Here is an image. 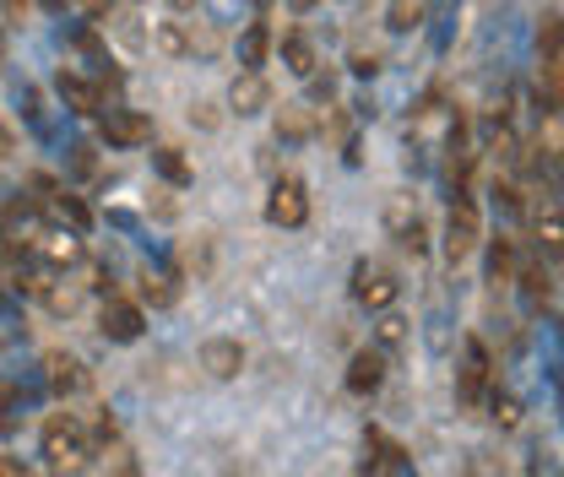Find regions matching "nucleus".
<instances>
[{"instance_id": "nucleus-24", "label": "nucleus", "mask_w": 564, "mask_h": 477, "mask_svg": "<svg viewBox=\"0 0 564 477\" xmlns=\"http://www.w3.org/2000/svg\"><path fill=\"white\" fill-rule=\"evenodd\" d=\"M408 337H413V332H408V321H402V315H391V310H380V321H375V342H380L386 353H397V347H408Z\"/></svg>"}, {"instance_id": "nucleus-1", "label": "nucleus", "mask_w": 564, "mask_h": 477, "mask_svg": "<svg viewBox=\"0 0 564 477\" xmlns=\"http://www.w3.org/2000/svg\"><path fill=\"white\" fill-rule=\"evenodd\" d=\"M87 456H93V434H87L76 418L55 412V418L44 423V462H50V473H82Z\"/></svg>"}, {"instance_id": "nucleus-18", "label": "nucleus", "mask_w": 564, "mask_h": 477, "mask_svg": "<svg viewBox=\"0 0 564 477\" xmlns=\"http://www.w3.org/2000/svg\"><path fill=\"white\" fill-rule=\"evenodd\" d=\"M234 55H239V66L245 71H261L267 66V55H272V28H267V22H245Z\"/></svg>"}, {"instance_id": "nucleus-31", "label": "nucleus", "mask_w": 564, "mask_h": 477, "mask_svg": "<svg viewBox=\"0 0 564 477\" xmlns=\"http://www.w3.org/2000/svg\"><path fill=\"white\" fill-rule=\"evenodd\" d=\"M352 71H358V76H375V71H380V55H375V50H352Z\"/></svg>"}, {"instance_id": "nucleus-25", "label": "nucleus", "mask_w": 564, "mask_h": 477, "mask_svg": "<svg viewBox=\"0 0 564 477\" xmlns=\"http://www.w3.org/2000/svg\"><path fill=\"white\" fill-rule=\"evenodd\" d=\"M423 17H429V6H423V0H391V17H386V28H391V33H413Z\"/></svg>"}, {"instance_id": "nucleus-35", "label": "nucleus", "mask_w": 564, "mask_h": 477, "mask_svg": "<svg viewBox=\"0 0 564 477\" xmlns=\"http://www.w3.org/2000/svg\"><path fill=\"white\" fill-rule=\"evenodd\" d=\"M6 152H11V131L0 126V158H6Z\"/></svg>"}, {"instance_id": "nucleus-4", "label": "nucleus", "mask_w": 564, "mask_h": 477, "mask_svg": "<svg viewBox=\"0 0 564 477\" xmlns=\"http://www.w3.org/2000/svg\"><path fill=\"white\" fill-rule=\"evenodd\" d=\"M397 293H402V282L386 272L380 261H358V267H352V299H358L369 315L391 310V304H397Z\"/></svg>"}, {"instance_id": "nucleus-11", "label": "nucleus", "mask_w": 564, "mask_h": 477, "mask_svg": "<svg viewBox=\"0 0 564 477\" xmlns=\"http://www.w3.org/2000/svg\"><path fill=\"white\" fill-rule=\"evenodd\" d=\"M386 386V347H358L348 364V391L352 397H375Z\"/></svg>"}, {"instance_id": "nucleus-27", "label": "nucleus", "mask_w": 564, "mask_h": 477, "mask_svg": "<svg viewBox=\"0 0 564 477\" xmlns=\"http://www.w3.org/2000/svg\"><path fill=\"white\" fill-rule=\"evenodd\" d=\"M39 299L50 304V315H76V310H82V288H76V282H70V288L66 282H50Z\"/></svg>"}, {"instance_id": "nucleus-32", "label": "nucleus", "mask_w": 564, "mask_h": 477, "mask_svg": "<svg viewBox=\"0 0 564 477\" xmlns=\"http://www.w3.org/2000/svg\"><path fill=\"white\" fill-rule=\"evenodd\" d=\"M207 6H212V17H223V22L239 17V0H207Z\"/></svg>"}, {"instance_id": "nucleus-9", "label": "nucleus", "mask_w": 564, "mask_h": 477, "mask_svg": "<svg viewBox=\"0 0 564 477\" xmlns=\"http://www.w3.org/2000/svg\"><path fill=\"white\" fill-rule=\"evenodd\" d=\"M98 137H104V147H147V141H152V126L141 120L137 109H109V115L98 120Z\"/></svg>"}, {"instance_id": "nucleus-34", "label": "nucleus", "mask_w": 564, "mask_h": 477, "mask_svg": "<svg viewBox=\"0 0 564 477\" xmlns=\"http://www.w3.org/2000/svg\"><path fill=\"white\" fill-rule=\"evenodd\" d=\"M0 477H22V462H11V456H0Z\"/></svg>"}, {"instance_id": "nucleus-12", "label": "nucleus", "mask_w": 564, "mask_h": 477, "mask_svg": "<svg viewBox=\"0 0 564 477\" xmlns=\"http://www.w3.org/2000/svg\"><path fill=\"white\" fill-rule=\"evenodd\" d=\"M272 137H278L282 152H299L304 141L315 137V115H310V104H282V109H278V126H272Z\"/></svg>"}, {"instance_id": "nucleus-33", "label": "nucleus", "mask_w": 564, "mask_h": 477, "mask_svg": "<svg viewBox=\"0 0 564 477\" xmlns=\"http://www.w3.org/2000/svg\"><path fill=\"white\" fill-rule=\"evenodd\" d=\"M0 6H6V17H11V22H22V17H28V6H33V0H0Z\"/></svg>"}, {"instance_id": "nucleus-19", "label": "nucleus", "mask_w": 564, "mask_h": 477, "mask_svg": "<svg viewBox=\"0 0 564 477\" xmlns=\"http://www.w3.org/2000/svg\"><path fill=\"white\" fill-rule=\"evenodd\" d=\"M516 267H521L516 239H510V234L489 239V282H494V288H499V282H516Z\"/></svg>"}, {"instance_id": "nucleus-29", "label": "nucleus", "mask_w": 564, "mask_h": 477, "mask_svg": "<svg viewBox=\"0 0 564 477\" xmlns=\"http://www.w3.org/2000/svg\"><path fill=\"white\" fill-rule=\"evenodd\" d=\"M484 408L494 412V423H499V429H516V423H521V402H516L510 391H489V402H484Z\"/></svg>"}, {"instance_id": "nucleus-30", "label": "nucleus", "mask_w": 564, "mask_h": 477, "mask_svg": "<svg viewBox=\"0 0 564 477\" xmlns=\"http://www.w3.org/2000/svg\"><path fill=\"white\" fill-rule=\"evenodd\" d=\"M141 299L163 310V304L174 299V277H163V272H147V277H141Z\"/></svg>"}, {"instance_id": "nucleus-16", "label": "nucleus", "mask_w": 564, "mask_h": 477, "mask_svg": "<svg viewBox=\"0 0 564 477\" xmlns=\"http://www.w3.org/2000/svg\"><path fill=\"white\" fill-rule=\"evenodd\" d=\"M516 288H521L527 315H538V310L549 304V261H543V256H538V261H521V267H516Z\"/></svg>"}, {"instance_id": "nucleus-22", "label": "nucleus", "mask_w": 564, "mask_h": 477, "mask_svg": "<svg viewBox=\"0 0 564 477\" xmlns=\"http://www.w3.org/2000/svg\"><path fill=\"white\" fill-rule=\"evenodd\" d=\"M44 206H50V217H55V223H66V228H76V234L93 223V212L76 202V196H66V191H50V196H44Z\"/></svg>"}, {"instance_id": "nucleus-7", "label": "nucleus", "mask_w": 564, "mask_h": 477, "mask_svg": "<svg viewBox=\"0 0 564 477\" xmlns=\"http://www.w3.org/2000/svg\"><path fill=\"white\" fill-rule=\"evenodd\" d=\"M228 109L239 115V120H250V115H267L272 109V87H267V76L261 71H245L228 82Z\"/></svg>"}, {"instance_id": "nucleus-28", "label": "nucleus", "mask_w": 564, "mask_h": 477, "mask_svg": "<svg viewBox=\"0 0 564 477\" xmlns=\"http://www.w3.org/2000/svg\"><path fill=\"white\" fill-rule=\"evenodd\" d=\"M50 11H61V17H82V22H98V17H109V0H44Z\"/></svg>"}, {"instance_id": "nucleus-6", "label": "nucleus", "mask_w": 564, "mask_h": 477, "mask_svg": "<svg viewBox=\"0 0 564 477\" xmlns=\"http://www.w3.org/2000/svg\"><path fill=\"white\" fill-rule=\"evenodd\" d=\"M364 473L408 477V473H413V456H408L397 440H386L380 429H369V434H364Z\"/></svg>"}, {"instance_id": "nucleus-17", "label": "nucleus", "mask_w": 564, "mask_h": 477, "mask_svg": "<svg viewBox=\"0 0 564 477\" xmlns=\"http://www.w3.org/2000/svg\"><path fill=\"white\" fill-rule=\"evenodd\" d=\"M55 93H61V104H66L70 115H104V93H98L93 82H82V76H70V71H61V82H55Z\"/></svg>"}, {"instance_id": "nucleus-14", "label": "nucleus", "mask_w": 564, "mask_h": 477, "mask_svg": "<svg viewBox=\"0 0 564 477\" xmlns=\"http://www.w3.org/2000/svg\"><path fill=\"white\" fill-rule=\"evenodd\" d=\"M202 369H207L212 380H234L239 369H245V347L234 337H212L202 342Z\"/></svg>"}, {"instance_id": "nucleus-10", "label": "nucleus", "mask_w": 564, "mask_h": 477, "mask_svg": "<svg viewBox=\"0 0 564 477\" xmlns=\"http://www.w3.org/2000/svg\"><path fill=\"white\" fill-rule=\"evenodd\" d=\"M141 304H131V299H104V310H98V332L109 342H137L141 337Z\"/></svg>"}, {"instance_id": "nucleus-37", "label": "nucleus", "mask_w": 564, "mask_h": 477, "mask_svg": "<svg viewBox=\"0 0 564 477\" xmlns=\"http://www.w3.org/2000/svg\"><path fill=\"white\" fill-rule=\"evenodd\" d=\"M0 61H6V33H0Z\"/></svg>"}, {"instance_id": "nucleus-20", "label": "nucleus", "mask_w": 564, "mask_h": 477, "mask_svg": "<svg viewBox=\"0 0 564 477\" xmlns=\"http://www.w3.org/2000/svg\"><path fill=\"white\" fill-rule=\"evenodd\" d=\"M278 50H282V66L293 71V76H304V82L315 76V44H310L304 33H282Z\"/></svg>"}, {"instance_id": "nucleus-15", "label": "nucleus", "mask_w": 564, "mask_h": 477, "mask_svg": "<svg viewBox=\"0 0 564 477\" xmlns=\"http://www.w3.org/2000/svg\"><path fill=\"white\" fill-rule=\"evenodd\" d=\"M33 245H39L44 267H55V272H61V267H82V261H87V245H82V234H76V228H70V234H39Z\"/></svg>"}, {"instance_id": "nucleus-3", "label": "nucleus", "mask_w": 564, "mask_h": 477, "mask_svg": "<svg viewBox=\"0 0 564 477\" xmlns=\"http://www.w3.org/2000/svg\"><path fill=\"white\" fill-rule=\"evenodd\" d=\"M478 245H484V217H478V206L467 202V196H456L451 212H445V261L462 267Z\"/></svg>"}, {"instance_id": "nucleus-23", "label": "nucleus", "mask_w": 564, "mask_h": 477, "mask_svg": "<svg viewBox=\"0 0 564 477\" xmlns=\"http://www.w3.org/2000/svg\"><path fill=\"white\" fill-rule=\"evenodd\" d=\"M538 55H543V61H564V17L560 11H543V22H538Z\"/></svg>"}, {"instance_id": "nucleus-26", "label": "nucleus", "mask_w": 564, "mask_h": 477, "mask_svg": "<svg viewBox=\"0 0 564 477\" xmlns=\"http://www.w3.org/2000/svg\"><path fill=\"white\" fill-rule=\"evenodd\" d=\"M152 169H158L169 185H191V163H185L174 147H158V152H152Z\"/></svg>"}, {"instance_id": "nucleus-38", "label": "nucleus", "mask_w": 564, "mask_h": 477, "mask_svg": "<svg viewBox=\"0 0 564 477\" xmlns=\"http://www.w3.org/2000/svg\"><path fill=\"white\" fill-rule=\"evenodd\" d=\"M256 6H267V0H256Z\"/></svg>"}, {"instance_id": "nucleus-36", "label": "nucleus", "mask_w": 564, "mask_h": 477, "mask_svg": "<svg viewBox=\"0 0 564 477\" xmlns=\"http://www.w3.org/2000/svg\"><path fill=\"white\" fill-rule=\"evenodd\" d=\"M288 6H293V11H310V6H315V0H288Z\"/></svg>"}, {"instance_id": "nucleus-13", "label": "nucleus", "mask_w": 564, "mask_h": 477, "mask_svg": "<svg viewBox=\"0 0 564 477\" xmlns=\"http://www.w3.org/2000/svg\"><path fill=\"white\" fill-rule=\"evenodd\" d=\"M386 228H391V239H397L408 256H423V250H429V228H423V217L408 202H397L386 212Z\"/></svg>"}, {"instance_id": "nucleus-21", "label": "nucleus", "mask_w": 564, "mask_h": 477, "mask_svg": "<svg viewBox=\"0 0 564 477\" xmlns=\"http://www.w3.org/2000/svg\"><path fill=\"white\" fill-rule=\"evenodd\" d=\"M152 44H158V55H169V61H185L191 55V33H185V22H152Z\"/></svg>"}, {"instance_id": "nucleus-2", "label": "nucleus", "mask_w": 564, "mask_h": 477, "mask_svg": "<svg viewBox=\"0 0 564 477\" xmlns=\"http://www.w3.org/2000/svg\"><path fill=\"white\" fill-rule=\"evenodd\" d=\"M489 391H494V358H489V347L478 337H467L462 342V369H456V402L467 412H478L484 402H489Z\"/></svg>"}, {"instance_id": "nucleus-5", "label": "nucleus", "mask_w": 564, "mask_h": 477, "mask_svg": "<svg viewBox=\"0 0 564 477\" xmlns=\"http://www.w3.org/2000/svg\"><path fill=\"white\" fill-rule=\"evenodd\" d=\"M304 217H310V191H304V180L282 174L278 185H272V196H267V223H272V228H304Z\"/></svg>"}, {"instance_id": "nucleus-8", "label": "nucleus", "mask_w": 564, "mask_h": 477, "mask_svg": "<svg viewBox=\"0 0 564 477\" xmlns=\"http://www.w3.org/2000/svg\"><path fill=\"white\" fill-rule=\"evenodd\" d=\"M44 380H50V391H55V397H82V391L93 386L87 364H82L76 353H61V347L44 358Z\"/></svg>"}]
</instances>
